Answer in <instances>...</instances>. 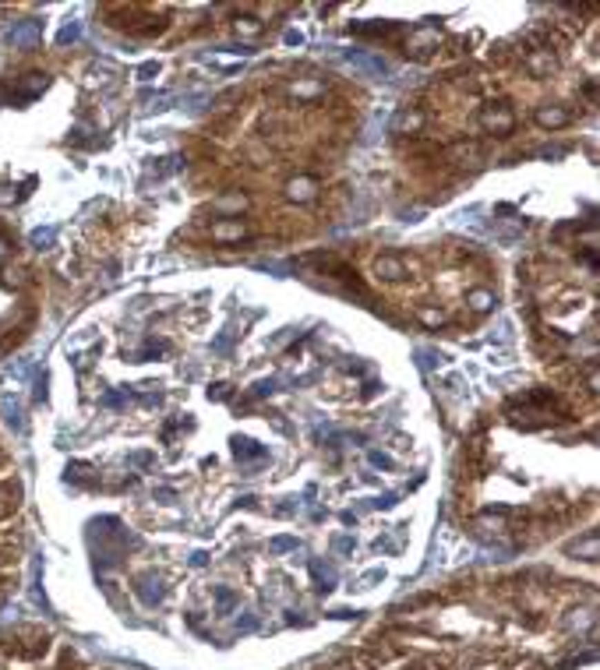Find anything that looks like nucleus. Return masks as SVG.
Returning a JSON list of instances; mask_svg holds the SVG:
<instances>
[{"label": "nucleus", "mask_w": 600, "mask_h": 670, "mask_svg": "<svg viewBox=\"0 0 600 670\" xmlns=\"http://www.w3.org/2000/svg\"><path fill=\"white\" fill-rule=\"evenodd\" d=\"M8 39H11V46H14V50H32V46H39V39H43V21H36V18L14 21Z\"/></svg>", "instance_id": "nucleus-1"}, {"label": "nucleus", "mask_w": 600, "mask_h": 670, "mask_svg": "<svg viewBox=\"0 0 600 670\" xmlns=\"http://www.w3.org/2000/svg\"><path fill=\"white\" fill-rule=\"evenodd\" d=\"M512 124H516V120H512V113H508V110H488L484 113V128H491L498 134H508V131H512Z\"/></svg>", "instance_id": "nucleus-2"}, {"label": "nucleus", "mask_w": 600, "mask_h": 670, "mask_svg": "<svg viewBox=\"0 0 600 670\" xmlns=\"http://www.w3.org/2000/svg\"><path fill=\"white\" fill-rule=\"evenodd\" d=\"M537 124L540 128H565L568 124V113L565 110H540L537 113Z\"/></svg>", "instance_id": "nucleus-3"}, {"label": "nucleus", "mask_w": 600, "mask_h": 670, "mask_svg": "<svg viewBox=\"0 0 600 670\" xmlns=\"http://www.w3.org/2000/svg\"><path fill=\"white\" fill-rule=\"evenodd\" d=\"M233 451H237V459H261V455H265V448H258L251 438H237Z\"/></svg>", "instance_id": "nucleus-4"}, {"label": "nucleus", "mask_w": 600, "mask_h": 670, "mask_svg": "<svg viewBox=\"0 0 600 670\" xmlns=\"http://www.w3.org/2000/svg\"><path fill=\"white\" fill-rule=\"evenodd\" d=\"M311 571H314V578H318V589H332L336 586V571L328 568V565H321V561H311Z\"/></svg>", "instance_id": "nucleus-5"}, {"label": "nucleus", "mask_w": 600, "mask_h": 670, "mask_svg": "<svg viewBox=\"0 0 600 670\" xmlns=\"http://www.w3.org/2000/svg\"><path fill=\"white\" fill-rule=\"evenodd\" d=\"M350 60H353V64H360V68H368V71H374V74H385V71H388V68H385V60L368 57V53H350Z\"/></svg>", "instance_id": "nucleus-6"}, {"label": "nucleus", "mask_w": 600, "mask_h": 670, "mask_svg": "<svg viewBox=\"0 0 600 670\" xmlns=\"http://www.w3.org/2000/svg\"><path fill=\"white\" fill-rule=\"evenodd\" d=\"M138 596H141L148 607H152V603H159V600H163V589H159V582H152V578H145V582L138 586Z\"/></svg>", "instance_id": "nucleus-7"}, {"label": "nucleus", "mask_w": 600, "mask_h": 670, "mask_svg": "<svg viewBox=\"0 0 600 670\" xmlns=\"http://www.w3.org/2000/svg\"><path fill=\"white\" fill-rule=\"evenodd\" d=\"M568 551H572V554H586V561H593L597 558V533H590L583 543H572Z\"/></svg>", "instance_id": "nucleus-8"}, {"label": "nucleus", "mask_w": 600, "mask_h": 670, "mask_svg": "<svg viewBox=\"0 0 600 670\" xmlns=\"http://www.w3.org/2000/svg\"><path fill=\"white\" fill-rule=\"evenodd\" d=\"M4 413H8V423H11L14 431H25V416H21V406L18 403L4 399Z\"/></svg>", "instance_id": "nucleus-9"}, {"label": "nucleus", "mask_w": 600, "mask_h": 670, "mask_svg": "<svg viewBox=\"0 0 600 670\" xmlns=\"http://www.w3.org/2000/svg\"><path fill=\"white\" fill-rule=\"evenodd\" d=\"M78 36H81V21H68V25L57 32V43H60V46H68V43H74Z\"/></svg>", "instance_id": "nucleus-10"}, {"label": "nucleus", "mask_w": 600, "mask_h": 670, "mask_svg": "<svg viewBox=\"0 0 600 670\" xmlns=\"http://www.w3.org/2000/svg\"><path fill=\"white\" fill-rule=\"evenodd\" d=\"M21 88H25V96H36V92H43V88H46V74H25Z\"/></svg>", "instance_id": "nucleus-11"}, {"label": "nucleus", "mask_w": 600, "mask_h": 670, "mask_svg": "<svg viewBox=\"0 0 600 670\" xmlns=\"http://www.w3.org/2000/svg\"><path fill=\"white\" fill-rule=\"evenodd\" d=\"M53 240H57V230H53V226L36 230V233H32V247H39V251H43V247H53Z\"/></svg>", "instance_id": "nucleus-12"}, {"label": "nucleus", "mask_w": 600, "mask_h": 670, "mask_svg": "<svg viewBox=\"0 0 600 670\" xmlns=\"http://www.w3.org/2000/svg\"><path fill=\"white\" fill-rule=\"evenodd\" d=\"M311 194H314V184H311V180H300V184L293 180V184H290V198H300V201H308Z\"/></svg>", "instance_id": "nucleus-13"}, {"label": "nucleus", "mask_w": 600, "mask_h": 670, "mask_svg": "<svg viewBox=\"0 0 600 670\" xmlns=\"http://www.w3.org/2000/svg\"><path fill=\"white\" fill-rule=\"evenodd\" d=\"M378 272H388V279H399V276H403V261H396V258H381V261H378Z\"/></svg>", "instance_id": "nucleus-14"}, {"label": "nucleus", "mask_w": 600, "mask_h": 670, "mask_svg": "<svg viewBox=\"0 0 600 670\" xmlns=\"http://www.w3.org/2000/svg\"><path fill=\"white\" fill-rule=\"evenodd\" d=\"M268 551H276V554H283V551H297V540H293V536H276L272 543H268Z\"/></svg>", "instance_id": "nucleus-15"}, {"label": "nucleus", "mask_w": 600, "mask_h": 670, "mask_svg": "<svg viewBox=\"0 0 600 670\" xmlns=\"http://www.w3.org/2000/svg\"><path fill=\"white\" fill-rule=\"evenodd\" d=\"M216 603H219V611L226 614V611H233V603H237V596H233L230 589H216Z\"/></svg>", "instance_id": "nucleus-16"}, {"label": "nucleus", "mask_w": 600, "mask_h": 670, "mask_svg": "<svg viewBox=\"0 0 600 670\" xmlns=\"http://www.w3.org/2000/svg\"><path fill=\"white\" fill-rule=\"evenodd\" d=\"M230 236H244L240 226H216V240H230Z\"/></svg>", "instance_id": "nucleus-17"}, {"label": "nucleus", "mask_w": 600, "mask_h": 670, "mask_svg": "<svg viewBox=\"0 0 600 670\" xmlns=\"http://www.w3.org/2000/svg\"><path fill=\"white\" fill-rule=\"evenodd\" d=\"M470 300H473V311H488L491 307V293H473Z\"/></svg>", "instance_id": "nucleus-18"}, {"label": "nucleus", "mask_w": 600, "mask_h": 670, "mask_svg": "<svg viewBox=\"0 0 600 670\" xmlns=\"http://www.w3.org/2000/svg\"><path fill=\"white\" fill-rule=\"evenodd\" d=\"M131 463H134V466H148V463H152V455H148V451H138V455H131Z\"/></svg>", "instance_id": "nucleus-19"}, {"label": "nucleus", "mask_w": 600, "mask_h": 670, "mask_svg": "<svg viewBox=\"0 0 600 670\" xmlns=\"http://www.w3.org/2000/svg\"><path fill=\"white\" fill-rule=\"evenodd\" d=\"M237 28H244L248 36H258V25H254V18H244V25H237Z\"/></svg>", "instance_id": "nucleus-20"}, {"label": "nucleus", "mask_w": 600, "mask_h": 670, "mask_svg": "<svg viewBox=\"0 0 600 670\" xmlns=\"http://www.w3.org/2000/svg\"><path fill=\"white\" fill-rule=\"evenodd\" d=\"M208 395H212V399H226V385H216V388H208Z\"/></svg>", "instance_id": "nucleus-21"}, {"label": "nucleus", "mask_w": 600, "mask_h": 670, "mask_svg": "<svg viewBox=\"0 0 600 670\" xmlns=\"http://www.w3.org/2000/svg\"><path fill=\"white\" fill-rule=\"evenodd\" d=\"M350 547H353L350 536H339V540H336V551H350Z\"/></svg>", "instance_id": "nucleus-22"}, {"label": "nucleus", "mask_w": 600, "mask_h": 670, "mask_svg": "<svg viewBox=\"0 0 600 670\" xmlns=\"http://www.w3.org/2000/svg\"><path fill=\"white\" fill-rule=\"evenodd\" d=\"M103 403H106V406H120V403H124V395H106Z\"/></svg>", "instance_id": "nucleus-23"}, {"label": "nucleus", "mask_w": 600, "mask_h": 670, "mask_svg": "<svg viewBox=\"0 0 600 670\" xmlns=\"http://www.w3.org/2000/svg\"><path fill=\"white\" fill-rule=\"evenodd\" d=\"M424 321H428V325H438V321H441V314H434V311H424Z\"/></svg>", "instance_id": "nucleus-24"}, {"label": "nucleus", "mask_w": 600, "mask_h": 670, "mask_svg": "<svg viewBox=\"0 0 600 670\" xmlns=\"http://www.w3.org/2000/svg\"><path fill=\"white\" fill-rule=\"evenodd\" d=\"M138 74H141V78H152V74H156V64H145Z\"/></svg>", "instance_id": "nucleus-25"}, {"label": "nucleus", "mask_w": 600, "mask_h": 670, "mask_svg": "<svg viewBox=\"0 0 600 670\" xmlns=\"http://www.w3.org/2000/svg\"><path fill=\"white\" fill-rule=\"evenodd\" d=\"M4 254H8V243H4V240H0V258H4Z\"/></svg>", "instance_id": "nucleus-26"}]
</instances>
